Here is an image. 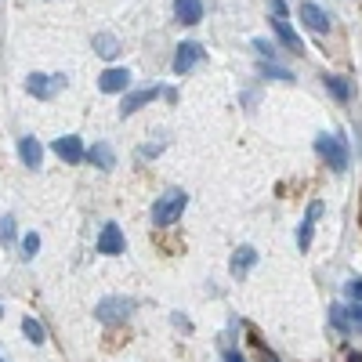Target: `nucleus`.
Returning <instances> with one entry per match:
<instances>
[{"label":"nucleus","mask_w":362,"mask_h":362,"mask_svg":"<svg viewBox=\"0 0 362 362\" xmlns=\"http://www.w3.org/2000/svg\"><path fill=\"white\" fill-rule=\"evenodd\" d=\"M254 47H257V51H261V55H269V58L275 55V47H272V44H264V40H254Z\"/></svg>","instance_id":"25"},{"label":"nucleus","mask_w":362,"mask_h":362,"mask_svg":"<svg viewBox=\"0 0 362 362\" xmlns=\"http://www.w3.org/2000/svg\"><path fill=\"white\" fill-rule=\"evenodd\" d=\"M15 239V217H0V243Z\"/></svg>","instance_id":"21"},{"label":"nucleus","mask_w":362,"mask_h":362,"mask_svg":"<svg viewBox=\"0 0 362 362\" xmlns=\"http://www.w3.org/2000/svg\"><path fill=\"white\" fill-rule=\"evenodd\" d=\"M123 246H127V239H123V232L109 221V225H102V235H98V254H105V257H116V254H123Z\"/></svg>","instance_id":"5"},{"label":"nucleus","mask_w":362,"mask_h":362,"mask_svg":"<svg viewBox=\"0 0 362 362\" xmlns=\"http://www.w3.org/2000/svg\"><path fill=\"white\" fill-rule=\"evenodd\" d=\"M297 15H301V22L311 29V33H326V29H329V19H326V11L319 4H301Z\"/></svg>","instance_id":"9"},{"label":"nucleus","mask_w":362,"mask_h":362,"mask_svg":"<svg viewBox=\"0 0 362 362\" xmlns=\"http://www.w3.org/2000/svg\"><path fill=\"white\" fill-rule=\"evenodd\" d=\"M323 84L329 87V94H334L337 102H348V94H352V87L344 84V76H323Z\"/></svg>","instance_id":"18"},{"label":"nucleus","mask_w":362,"mask_h":362,"mask_svg":"<svg viewBox=\"0 0 362 362\" xmlns=\"http://www.w3.org/2000/svg\"><path fill=\"white\" fill-rule=\"evenodd\" d=\"M156 152H160V145H145L138 156H141V160H149V156H156Z\"/></svg>","instance_id":"26"},{"label":"nucleus","mask_w":362,"mask_h":362,"mask_svg":"<svg viewBox=\"0 0 362 362\" xmlns=\"http://www.w3.org/2000/svg\"><path fill=\"white\" fill-rule=\"evenodd\" d=\"M272 29H275V37L282 40V47H287V51H293V55H301V51H305L301 37H297L293 29H290V22H287V19H279V15H275V19H272Z\"/></svg>","instance_id":"10"},{"label":"nucleus","mask_w":362,"mask_h":362,"mask_svg":"<svg viewBox=\"0 0 362 362\" xmlns=\"http://www.w3.org/2000/svg\"><path fill=\"white\" fill-rule=\"evenodd\" d=\"M87 160H91L94 167H102V170H113V167H116V156H113V149H109L105 141H98V145L87 152Z\"/></svg>","instance_id":"16"},{"label":"nucleus","mask_w":362,"mask_h":362,"mask_svg":"<svg viewBox=\"0 0 362 362\" xmlns=\"http://www.w3.org/2000/svg\"><path fill=\"white\" fill-rule=\"evenodd\" d=\"M131 84V73L127 69H105L102 76H98V87L105 91V94H116V91H123Z\"/></svg>","instance_id":"12"},{"label":"nucleus","mask_w":362,"mask_h":362,"mask_svg":"<svg viewBox=\"0 0 362 362\" xmlns=\"http://www.w3.org/2000/svg\"><path fill=\"white\" fill-rule=\"evenodd\" d=\"M316 152L326 160V167L329 170H348V145H344V138H337V134H319L316 138Z\"/></svg>","instance_id":"2"},{"label":"nucleus","mask_w":362,"mask_h":362,"mask_svg":"<svg viewBox=\"0 0 362 362\" xmlns=\"http://www.w3.org/2000/svg\"><path fill=\"white\" fill-rule=\"evenodd\" d=\"M174 15L181 26H196L203 19V0H174Z\"/></svg>","instance_id":"11"},{"label":"nucleus","mask_w":362,"mask_h":362,"mask_svg":"<svg viewBox=\"0 0 362 362\" xmlns=\"http://www.w3.org/2000/svg\"><path fill=\"white\" fill-rule=\"evenodd\" d=\"M55 152H58L66 163H80V160H87V152H84V145H80V138H76V134L58 138V141H55Z\"/></svg>","instance_id":"8"},{"label":"nucleus","mask_w":362,"mask_h":362,"mask_svg":"<svg viewBox=\"0 0 362 362\" xmlns=\"http://www.w3.org/2000/svg\"><path fill=\"white\" fill-rule=\"evenodd\" d=\"M66 87V76H44V73H33L26 80V91L33 94V98H55V94Z\"/></svg>","instance_id":"4"},{"label":"nucleus","mask_w":362,"mask_h":362,"mask_svg":"<svg viewBox=\"0 0 362 362\" xmlns=\"http://www.w3.org/2000/svg\"><path fill=\"white\" fill-rule=\"evenodd\" d=\"M225 362H243V355L239 352H225Z\"/></svg>","instance_id":"27"},{"label":"nucleus","mask_w":362,"mask_h":362,"mask_svg":"<svg viewBox=\"0 0 362 362\" xmlns=\"http://www.w3.org/2000/svg\"><path fill=\"white\" fill-rule=\"evenodd\" d=\"M254 261H257V250H254V246H239V250L232 254V264H228V269H232V275H246L250 269H254Z\"/></svg>","instance_id":"13"},{"label":"nucleus","mask_w":362,"mask_h":362,"mask_svg":"<svg viewBox=\"0 0 362 362\" xmlns=\"http://www.w3.org/2000/svg\"><path fill=\"white\" fill-rule=\"evenodd\" d=\"M329 319H334L337 329H355V334H362V305H355V308L334 305L329 308Z\"/></svg>","instance_id":"6"},{"label":"nucleus","mask_w":362,"mask_h":362,"mask_svg":"<svg viewBox=\"0 0 362 362\" xmlns=\"http://www.w3.org/2000/svg\"><path fill=\"white\" fill-rule=\"evenodd\" d=\"M344 290H348L352 301H359V305H362V279H348V287H344Z\"/></svg>","instance_id":"24"},{"label":"nucleus","mask_w":362,"mask_h":362,"mask_svg":"<svg viewBox=\"0 0 362 362\" xmlns=\"http://www.w3.org/2000/svg\"><path fill=\"white\" fill-rule=\"evenodd\" d=\"M0 362H4V359H0Z\"/></svg>","instance_id":"30"},{"label":"nucleus","mask_w":362,"mask_h":362,"mask_svg":"<svg viewBox=\"0 0 362 362\" xmlns=\"http://www.w3.org/2000/svg\"><path fill=\"white\" fill-rule=\"evenodd\" d=\"M199 62H203V47L188 40V44L178 47V55H174V73L181 76V73H188V69H196Z\"/></svg>","instance_id":"7"},{"label":"nucleus","mask_w":362,"mask_h":362,"mask_svg":"<svg viewBox=\"0 0 362 362\" xmlns=\"http://www.w3.org/2000/svg\"><path fill=\"white\" fill-rule=\"evenodd\" d=\"M22 334L33 341V344H44V326H40L37 319H29V316H26V319H22Z\"/></svg>","instance_id":"19"},{"label":"nucleus","mask_w":362,"mask_h":362,"mask_svg":"<svg viewBox=\"0 0 362 362\" xmlns=\"http://www.w3.org/2000/svg\"><path fill=\"white\" fill-rule=\"evenodd\" d=\"M348 362H362V355H359V352H352V355H348Z\"/></svg>","instance_id":"28"},{"label":"nucleus","mask_w":362,"mask_h":362,"mask_svg":"<svg viewBox=\"0 0 362 362\" xmlns=\"http://www.w3.org/2000/svg\"><path fill=\"white\" fill-rule=\"evenodd\" d=\"M185 207H188V192H185V188H170V192H163L160 199L152 203V225H160V228L174 225Z\"/></svg>","instance_id":"1"},{"label":"nucleus","mask_w":362,"mask_h":362,"mask_svg":"<svg viewBox=\"0 0 362 362\" xmlns=\"http://www.w3.org/2000/svg\"><path fill=\"white\" fill-rule=\"evenodd\" d=\"M156 94H160V87H145V91H134V94H127V98H123V105H120V116H131L134 109H141L145 102H152Z\"/></svg>","instance_id":"15"},{"label":"nucleus","mask_w":362,"mask_h":362,"mask_svg":"<svg viewBox=\"0 0 362 362\" xmlns=\"http://www.w3.org/2000/svg\"><path fill=\"white\" fill-rule=\"evenodd\" d=\"M19 156H22V163L26 167H40V160H44V145H40V141L37 138H22L19 141Z\"/></svg>","instance_id":"14"},{"label":"nucleus","mask_w":362,"mask_h":362,"mask_svg":"<svg viewBox=\"0 0 362 362\" xmlns=\"http://www.w3.org/2000/svg\"><path fill=\"white\" fill-rule=\"evenodd\" d=\"M131 311H134L131 297H105V301H98V308H94V316L102 323H120V319H127Z\"/></svg>","instance_id":"3"},{"label":"nucleus","mask_w":362,"mask_h":362,"mask_svg":"<svg viewBox=\"0 0 362 362\" xmlns=\"http://www.w3.org/2000/svg\"><path fill=\"white\" fill-rule=\"evenodd\" d=\"M264 76H275V80H282V84H293V73L275 69V66H264Z\"/></svg>","instance_id":"23"},{"label":"nucleus","mask_w":362,"mask_h":362,"mask_svg":"<svg viewBox=\"0 0 362 362\" xmlns=\"http://www.w3.org/2000/svg\"><path fill=\"white\" fill-rule=\"evenodd\" d=\"M308 243H311V221H308V217H305L301 232H297V246H301V250H308Z\"/></svg>","instance_id":"22"},{"label":"nucleus","mask_w":362,"mask_h":362,"mask_svg":"<svg viewBox=\"0 0 362 362\" xmlns=\"http://www.w3.org/2000/svg\"><path fill=\"white\" fill-rule=\"evenodd\" d=\"M94 51H98L102 58H116L120 55V40L109 37V33H98V37H94Z\"/></svg>","instance_id":"17"},{"label":"nucleus","mask_w":362,"mask_h":362,"mask_svg":"<svg viewBox=\"0 0 362 362\" xmlns=\"http://www.w3.org/2000/svg\"><path fill=\"white\" fill-rule=\"evenodd\" d=\"M37 250H40V235L37 232H29L26 239H22V257L29 261V257H37Z\"/></svg>","instance_id":"20"},{"label":"nucleus","mask_w":362,"mask_h":362,"mask_svg":"<svg viewBox=\"0 0 362 362\" xmlns=\"http://www.w3.org/2000/svg\"><path fill=\"white\" fill-rule=\"evenodd\" d=\"M264 362H279V359H275L272 352H264Z\"/></svg>","instance_id":"29"}]
</instances>
